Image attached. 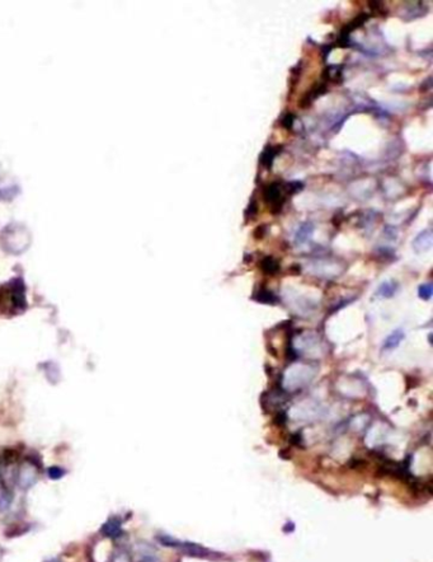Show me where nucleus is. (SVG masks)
Listing matches in <instances>:
<instances>
[{
    "label": "nucleus",
    "mask_w": 433,
    "mask_h": 562,
    "mask_svg": "<svg viewBox=\"0 0 433 562\" xmlns=\"http://www.w3.org/2000/svg\"><path fill=\"white\" fill-rule=\"evenodd\" d=\"M264 231H265V227H264V226H260V227H258V228H257V231H255V233H254L255 238H257V239H259V238H263V236H264Z\"/></svg>",
    "instance_id": "412c9836"
},
{
    "label": "nucleus",
    "mask_w": 433,
    "mask_h": 562,
    "mask_svg": "<svg viewBox=\"0 0 433 562\" xmlns=\"http://www.w3.org/2000/svg\"><path fill=\"white\" fill-rule=\"evenodd\" d=\"M121 524L122 521L119 520L117 516H113V518L108 519V520L102 525L100 532H102V534H104L108 538H117L122 534Z\"/></svg>",
    "instance_id": "39448f33"
},
{
    "label": "nucleus",
    "mask_w": 433,
    "mask_h": 562,
    "mask_svg": "<svg viewBox=\"0 0 433 562\" xmlns=\"http://www.w3.org/2000/svg\"><path fill=\"white\" fill-rule=\"evenodd\" d=\"M281 123H282V128H284L286 130H291V129L294 128V123H295V115L287 112V114H284L283 116H282Z\"/></svg>",
    "instance_id": "2eb2a0df"
},
{
    "label": "nucleus",
    "mask_w": 433,
    "mask_h": 562,
    "mask_svg": "<svg viewBox=\"0 0 433 562\" xmlns=\"http://www.w3.org/2000/svg\"><path fill=\"white\" fill-rule=\"evenodd\" d=\"M405 339V333H404L403 329L398 328V329H394L391 333L389 334V336L386 337V339L384 340V343H382V346H381V350L385 351V353H387V351H393L395 350L396 348H399V345L401 344V341Z\"/></svg>",
    "instance_id": "20e7f679"
},
{
    "label": "nucleus",
    "mask_w": 433,
    "mask_h": 562,
    "mask_svg": "<svg viewBox=\"0 0 433 562\" xmlns=\"http://www.w3.org/2000/svg\"><path fill=\"white\" fill-rule=\"evenodd\" d=\"M46 562H61V561H60V559H57V558H52V559H50V561H46Z\"/></svg>",
    "instance_id": "4be33fe9"
},
{
    "label": "nucleus",
    "mask_w": 433,
    "mask_h": 562,
    "mask_svg": "<svg viewBox=\"0 0 433 562\" xmlns=\"http://www.w3.org/2000/svg\"><path fill=\"white\" fill-rule=\"evenodd\" d=\"M64 475H65L64 470H61V468L59 467H52L49 470V476L50 478H52V480H59V478L63 477Z\"/></svg>",
    "instance_id": "a211bd4d"
},
{
    "label": "nucleus",
    "mask_w": 433,
    "mask_h": 562,
    "mask_svg": "<svg viewBox=\"0 0 433 562\" xmlns=\"http://www.w3.org/2000/svg\"><path fill=\"white\" fill-rule=\"evenodd\" d=\"M281 150H282L281 145H278V147L268 145V147L263 150L262 154H260L259 157V162L262 163V166L267 169H271L272 164H273V159L277 157V154H278Z\"/></svg>",
    "instance_id": "423d86ee"
},
{
    "label": "nucleus",
    "mask_w": 433,
    "mask_h": 562,
    "mask_svg": "<svg viewBox=\"0 0 433 562\" xmlns=\"http://www.w3.org/2000/svg\"><path fill=\"white\" fill-rule=\"evenodd\" d=\"M12 499H13V496L9 492H3L2 494V496H0V511L7 510L9 508V505L12 504Z\"/></svg>",
    "instance_id": "f3484780"
},
{
    "label": "nucleus",
    "mask_w": 433,
    "mask_h": 562,
    "mask_svg": "<svg viewBox=\"0 0 433 562\" xmlns=\"http://www.w3.org/2000/svg\"><path fill=\"white\" fill-rule=\"evenodd\" d=\"M328 90V84L327 83L322 82V83H317V84L314 85V87L312 88V89L309 90V92H306L305 94L303 95V98L300 99V102H299V107L303 109H306L309 108V107L312 106L313 102L317 99L319 95H323L325 92Z\"/></svg>",
    "instance_id": "7ed1b4c3"
},
{
    "label": "nucleus",
    "mask_w": 433,
    "mask_h": 562,
    "mask_svg": "<svg viewBox=\"0 0 433 562\" xmlns=\"http://www.w3.org/2000/svg\"><path fill=\"white\" fill-rule=\"evenodd\" d=\"M258 211V204L255 200H252L249 204V206H248V210H246V216L248 217H254L255 214H257Z\"/></svg>",
    "instance_id": "6ab92c4d"
},
{
    "label": "nucleus",
    "mask_w": 433,
    "mask_h": 562,
    "mask_svg": "<svg viewBox=\"0 0 433 562\" xmlns=\"http://www.w3.org/2000/svg\"><path fill=\"white\" fill-rule=\"evenodd\" d=\"M286 185H283L281 182L269 183L263 190V200L269 206V209H271V211L273 214H277V212L281 211L284 201H286Z\"/></svg>",
    "instance_id": "f257e3e1"
},
{
    "label": "nucleus",
    "mask_w": 433,
    "mask_h": 562,
    "mask_svg": "<svg viewBox=\"0 0 433 562\" xmlns=\"http://www.w3.org/2000/svg\"><path fill=\"white\" fill-rule=\"evenodd\" d=\"M323 79H324V83H341L343 80V78H342V68L341 66H328V68H325L324 73H323Z\"/></svg>",
    "instance_id": "9d476101"
},
{
    "label": "nucleus",
    "mask_w": 433,
    "mask_h": 562,
    "mask_svg": "<svg viewBox=\"0 0 433 562\" xmlns=\"http://www.w3.org/2000/svg\"><path fill=\"white\" fill-rule=\"evenodd\" d=\"M137 562H160V559L154 554H143Z\"/></svg>",
    "instance_id": "aec40b11"
},
{
    "label": "nucleus",
    "mask_w": 433,
    "mask_h": 562,
    "mask_svg": "<svg viewBox=\"0 0 433 562\" xmlns=\"http://www.w3.org/2000/svg\"><path fill=\"white\" fill-rule=\"evenodd\" d=\"M313 231V226H310V224H303V226L300 227V229H299L298 234H296V241H298V243H304L306 241V239L309 238V236H310V233H312Z\"/></svg>",
    "instance_id": "ddd939ff"
},
{
    "label": "nucleus",
    "mask_w": 433,
    "mask_h": 562,
    "mask_svg": "<svg viewBox=\"0 0 433 562\" xmlns=\"http://www.w3.org/2000/svg\"><path fill=\"white\" fill-rule=\"evenodd\" d=\"M176 548L182 549L186 554H190L193 557H200V558H216L217 554L215 552L210 551V549L205 548L202 546H198L196 543H191V542H177Z\"/></svg>",
    "instance_id": "f03ea898"
},
{
    "label": "nucleus",
    "mask_w": 433,
    "mask_h": 562,
    "mask_svg": "<svg viewBox=\"0 0 433 562\" xmlns=\"http://www.w3.org/2000/svg\"><path fill=\"white\" fill-rule=\"evenodd\" d=\"M398 288L399 285L395 283V281H385V283H382L381 285L377 288L376 290V295L381 296V298H393L394 295L396 294V291H398Z\"/></svg>",
    "instance_id": "1a4fd4ad"
},
{
    "label": "nucleus",
    "mask_w": 433,
    "mask_h": 562,
    "mask_svg": "<svg viewBox=\"0 0 433 562\" xmlns=\"http://www.w3.org/2000/svg\"><path fill=\"white\" fill-rule=\"evenodd\" d=\"M255 299H257L258 302L265 303V304H271V303L273 304V303L277 302V298L274 296V294L269 290H265V289L259 290V293L257 294V298Z\"/></svg>",
    "instance_id": "f8f14e48"
},
{
    "label": "nucleus",
    "mask_w": 433,
    "mask_h": 562,
    "mask_svg": "<svg viewBox=\"0 0 433 562\" xmlns=\"http://www.w3.org/2000/svg\"><path fill=\"white\" fill-rule=\"evenodd\" d=\"M109 562H131V557L128 552L117 551L116 553L112 554V558Z\"/></svg>",
    "instance_id": "dca6fc26"
},
{
    "label": "nucleus",
    "mask_w": 433,
    "mask_h": 562,
    "mask_svg": "<svg viewBox=\"0 0 433 562\" xmlns=\"http://www.w3.org/2000/svg\"><path fill=\"white\" fill-rule=\"evenodd\" d=\"M37 480V475H36L35 470L32 467H25L23 470H21L19 473V486L22 489L27 490L30 487H32L36 484Z\"/></svg>",
    "instance_id": "0eeeda50"
},
{
    "label": "nucleus",
    "mask_w": 433,
    "mask_h": 562,
    "mask_svg": "<svg viewBox=\"0 0 433 562\" xmlns=\"http://www.w3.org/2000/svg\"><path fill=\"white\" fill-rule=\"evenodd\" d=\"M430 246H432V234L429 231H424L423 233H420L413 242V247L417 252L429 250Z\"/></svg>",
    "instance_id": "6e6552de"
},
{
    "label": "nucleus",
    "mask_w": 433,
    "mask_h": 562,
    "mask_svg": "<svg viewBox=\"0 0 433 562\" xmlns=\"http://www.w3.org/2000/svg\"><path fill=\"white\" fill-rule=\"evenodd\" d=\"M260 269L267 275H276L279 271V265L273 257H264L260 261Z\"/></svg>",
    "instance_id": "9b49d317"
},
{
    "label": "nucleus",
    "mask_w": 433,
    "mask_h": 562,
    "mask_svg": "<svg viewBox=\"0 0 433 562\" xmlns=\"http://www.w3.org/2000/svg\"><path fill=\"white\" fill-rule=\"evenodd\" d=\"M432 293H433L432 284H423V285H420L419 289H418L419 298L424 299V300H429L430 296H432Z\"/></svg>",
    "instance_id": "4468645a"
}]
</instances>
